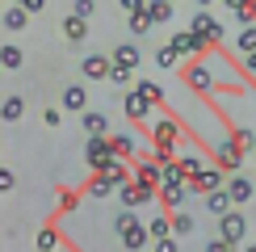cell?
Returning <instances> with one entry per match:
<instances>
[{
    "mask_svg": "<svg viewBox=\"0 0 256 252\" xmlns=\"http://www.w3.org/2000/svg\"><path fill=\"white\" fill-rule=\"evenodd\" d=\"M185 194H189V185H160V206L164 210H180L185 206Z\"/></svg>",
    "mask_w": 256,
    "mask_h": 252,
    "instance_id": "cell-17",
    "label": "cell"
},
{
    "mask_svg": "<svg viewBox=\"0 0 256 252\" xmlns=\"http://www.w3.org/2000/svg\"><path fill=\"white\" fill-rule=\"evenodd\" d=\"M110 147H114V156H134V134H126V130H118V134H110Z\"/></svg>",
    "mask_w": 256,
    "mask_h": 252,
    "instance_id": "cell-26",
    "label": "cell"
},
{
    "mask_svg": "<svg viewBox=\"0 0 256 252\" xmlns=\"http://www.w3.org/2000/svg\"><path fill=\"white\" fill-rule=\"evenodd\" d=\"M218 185H227V168H218V164H206L189 176V194H210Z\"/></svg>",
    "mask_w": 256,
    "mask_h": 252,
    "instance_id": "cell-7",
    "label": "cell"
},
{
    "mask_svg": "<svg viewBox=\"0 0 256 252\" xmlns=\"http://www.w3.org/2000/svg\"><path fill=\"white\" fill-rule=\"evenodd\" d=\"M156 244V252H176V240L172 236H164V240H152Z\"/></svg>",
    "mask_w": 256,
    "mask_h": 252,
    "instance_id": "cell-41",
    "label": "cell"
},
{
    "mask_svg": "<svg viewBox=\"0 0 256 252\" xmlns=\"http://www.w3.org/2000/svg\"><path fill=\"white\" fill-rule=\"evenodd\" d=\"M0 118H4V122H21V118H26V101H21L17 92L4 97V101H0Z\"/></svg>",
    "mask_w": 256,
    "mask_h": 252,
    "instance_id": "cell-24",
    "label": "cell"
},
{
    "mask_svg": "<svg viewBox=\"0 0 256 252\" xmlns=\"http://www.w3.org/2000/svg\"><path fill=\"white\" fill-rule=\"evenodd\" d=\"M80 122H84V134H110V118L97 114V110H84Z\"/></svg>",
    "mask_w": 256,
    "mask_h": 252,
    "instance_id": "cell-22",
    "label": "cell"
},
{
    "mask_svg": "<svg viewBox=\"0 0 256 252\" xmlns=\"http://www.w3.org/2000/svg\"><path fill=\"white\" fill-rule=\"evenodd\" d=\"M152 143H180L185 139V126H180V118H172V114H152Z\"/></svg>",
    "mask_w": 256,
    "mask_h": 252,
    "instance_id": "cell-3",
    "label": "cell"
},
{
    "mask_svg": "<svg viewBox=\"0 0 256 252\" xmlns=\"http://www.w3.org/2000/svg\"><path fill=\"white\" fill-rule=\"evenodd\" d=\"M134 181H138V185H152V189H160V185H164V168H160V160H156L152 152H147V156H138Z\"/></svg>",
    "mask_w": 256,
    "mask_h": 252,
    "instance_id": "cell-11",
    "label": "cell"
},
{
    "mask_svg": "<svg viewBox=\"0 0 256 252\" xmlns=\"http://www.w3.org/2000/svg\"><path fill=\"white\" fill-rule=\"evenodd\" d=\"M202 198H206V210H210V214H227V210L231 206H236V202H231V194H227V185H218V189H210V194H202Z\"/></svg>",
    "mask_w": 256,
    "mask_h": 252,
    "instance_id": "cell-15",
    "label": "cell"
},
{
    "mask_svg": "<svg viewBox=\"0 0 256 252\" xmlns=\"http://www.w3.org/2000/svg\"><path fill=\"white\" fill-rule=\"evenodd\" d=\"M42 122H46L50 130H55V126L63 122V110H55V105H46V110H42Z\"/></svg>",
    "mask_w": 256,
    "mask_h": 252,
    "instance_id": "cell-37",
    "label": "cell"
},
{
    "mask_svg": "<svg viewBox=\"0 0 256 252\" xmlns=\"http://www.w3.org/2000/svg\"><path fill=\"white\" fill-rule=\"evenodd\" d=\"M13 4H21L26 13H42V8H46V0H13Z\"/></svg>",
    "mask_w": 256,
    "mask_h": 252,
    "instance_id": "cell-40",
    "label": "cell"
},
{
    "mask_svg": "<svg viewBox=\"0 0 256 252\" xmlns=\"http://www.w3.org/2000/svg\"><path fill=\"white\" fill-rule=\"evenodd\" d=\"M63 210H72V206H76V189H63V202H59Z\"/></svg>",
    "mask_w": 256,
    "mask_h": 252,
    "instance_id": "cell-44",
    "label": "cell"
},
{
    "mask_svg": "<svg viewBox=\"0 0 256 252\" xmlns=\"http://www.w3.org/2000/svg\"><path fill=\"white\" fill-rule=\"evenodd\" d=\"M110 84H118V88H134V84H130V68H114L110 72Z\"/></svg>",
    "mask_w": 256,
    "mask_h": 252,
    "instance_id": "cell-34",
    "label": "cell"
},
{
    "mask_svg": "<svg viewBox=\"0 0 256 252\" xmlns=\"http://www.w3.org/2000/svg\"><path fill=\"white\" fill-rule=\"evenodd\" d=\"M0 13H4V8H0Z\"/></svg>",
    "mask_w": 256,
    "mask_h": 252,
    "instance_id": "cell-49",
    "label": "cell"
},
{
    "mask_svg": "<svg viewBox=\"0 0 256 252\" xmlns=\"http://www.w3.org/2000/svg\"><path fill=\"white\" fill-rule=\"evenodd\" d=\"M189 30H194L198 38H206L210 46H218V42H222V34H227V30H222V21H218V17H210V8H202V13H194V21H189Z\"/></svg>",
    "mask_w": 256,
    "mask_h": 252,
    "instance_id": "cell-9",
    "label": "cell"
},
{
    "mask_svg": "<svg viewBox=\"0 0 256 252\" xmlns=\"http://www.w3.org/2000/svg\"><path fill=\"white\" fill-rule=\"evenodd\" d=\"M147 231H152V240H164V236H172V214H156Z\"/></svg>",
    "mask_w": 256,
    "mask_h": 252,
    "instance_id": "cell-30",
    "label": "cell"
},
{
    "mask_svg": "<svg viewBox=\"0 0 256 252\" xmlns=\"http://www.w3.org/2000/svg\"><path fill=\"white\" fill-rule=\"evenodd\" d=\"M110 156H114L110 134H88V143H84V168H88V172H101Z\"/></svg>",
    "mask_w": 256,
    "mask_h": 252,
    "instance_id": "cell-5",
    "label": "cell"
},
{
    "mask_svg": "<svg viewBox=\"0 0 256 252\" xmlns=\"http://www.w3.org/2000/svg\"><path fill=\"white\" fill-rule=\"evenodd\" d=\"M13 185H17V172L13 168H0V194H8Z\"/></svg>",
    "mask_w": 256,
    "mask_h": 252,
    "instance_id": "cell-38",
    "label": "cell"
},
{
    "mask_svg": "<svg viewBox=\"0 0 256 252\" xmlns=\"http://www.w3.org/2000/svg\"><path fill=\"white\" fill-rule=\"evenodd\" d=\"M168 46H172L176 55H180V63H189V59H206L210 42H206V38H198L194 30L185 26V30H180V34H172V38H168Z\"/></svg>",
    "mask_w": 256,
    "mask_h": 252,
    "instance_id": "cell-2",
    "label": "cell"
},
{
    "mask_svg": "<svg viewBox=\"0 0 256 252\" xmlns=\"http://www.w3.org/2000/svg\"><path fill=\"white\" fill-rule=\"evenodd\" d=\"M0 72H4V63H0Z\"/></svg>",
    "mask_w": 256,
    "mask_h": 252,
    "instance_id": "cell-48",
    "label": "cell"
},
{
    "mask_svg": "<svg viewBox=\"0 0 256 252\" xmlns=\"http://www.w3.org/2000/svg\"><path fill=\"white\" fill-rule=\"evenodd\" d=\"M152 26H156V21L147 17V13H134V17H130V34H147Z\"/></svg>",
    "mask_w": 256,
    "mask_h": 252,
    "instance_id": "cell-33",
    "label": "cell"
},
{
    "mask_svg": "<svg viewBox=\"0 0 256 252\" xmlns=\"http://www.w3.org/2000/svg\"><path fill=\"white\" fill-rule=\"evenodd\" d=\"M248 50H256V26H240V34H236V55H248Z\"/></svg>",
    "mask_w": 256,
    "mask_h": 252,
    "instance_id": "cell-27",
    "label": "cell"
},
{
    "mask_svg": "<svg viewBox=\"0 0 256 252\" xmlns=\"http://www.w3.org/2000/svg\"><path fill=\"white\" fill-rule=\"evenodd\" d=\"M227 194H231V202H236V206L252 202V181H248V176H240V172H231L227 176Z\"/></svg>",
    "mask_w": 256,
    "mask_h": 252,
    "instance_id": "cell-14",
    "label": "cell"
},
{
    "mask_svg": "<svg viewBox=\"0 0 256 252\" xmlns=\"http://www.w3.org/2000/svg\"><path fill=\"white\" fill-rule=\"evenodd\" d=\"M172 13H176L172 0H147V17H152L156 26H168V21H172Z\"/></svg>",
    "mask_w": 256,
    "mask_h": 252,
    "instance_id": "cell-21",
    "label": "cell"
},
{
    "mask_svg": "<svg viewBox=\"0 0 256 252\" xmlns=\"http://www.w3.org/2000/svg\"><path fill=\"white\" fill-rule=\"evenodd\" d=\"M218 236L227 240V244H236V248H240V244H244V236H248V218H244L240 210L231 206L227 214H218Z\"/></svg>",
    "mask_w": 256,
    "mask_h": 252,
    "instance_id": "cell-8",
    "label": "cell"
},
{
    "mask_svg": "<svg viewBox=\"0 0 256 252\" xmlns=\"http://www.w3.org/2000/svg\"><path fill=\"white\" fill-rule=\"evenodd\" d=\"M176 147L180 143H152V156H156L160 164H168V160H176Z\"/></svg>",
    "mask_w": 256,
    "mask_h": 252,
    "instance_id": "cell-31",
    "label": "cell"
},
{
    "mask_svg": "<svg viewBox=\"0 0 256 252\" xmlns=\"http://www.w3.org/2000/svg\"><path fill=\"white\" fill-rule=\"evenodd\" d=\"M21 59H26V55H21V46H17V42H4V46H0V63H4V68H21Z\"/></svg>",
    "mask_w": 256,
    "mask_h": 252,
    "instance_id": "cell-28",
    "label": "cell"
},
{
    "mask_svg": "<svg viewBox=\"0 0 256 252\" xmlns=\"http://www.w3.org/2000/svg\"><path fill=\"white\" fill-rule=\"evenodd\" d=\"M206 252H236V244H227V240H210V244H206Z\"/></svg>",
    "mask_w": 256,
    "mask_h": 252,
    "instance_id": "cell-39",
    "label": "cell"
},
{
    "mask_svg": "<svg viewBox=\"0 0 256 252\" xmlns=\"http://www.w3.org/2000/svg\"><path fill=\"white\" fill-rule=\"evenodd\" d=\"M122 110H126V118H130L134 126H147V122H152V114L160 110V105H156V101H147L138 88H130V92H126V101H122Z\"/></svg>",
    "mask_w": 256,
    "mask_h": 252,
    "instance_id": "cell-6",
    "label": "cell"
},
{
    "mask_svg": "<svg viewBox=\"0 0 256 252\" xmlns=\"http://www.w3.org/2000/svg\"><path fill=\"white\" fill-rule=\"evenodd\" d=\"M240 134V147H244V152H252V147H256V134L252 130H236Z\"/></svg>",
    "mask_w": 256,
    "mask_h": 252,
    "instance_id": "cell-42",
    "label": "cell"
},
{
    "mask_svg": "<svg viewBox=\"0 0 256 252\" xmlns=\"http://www.w3.org/2000/svg\"><path fill=\"white\" fill-rule=\"evenodd\" d=\"M222 4H231V8H240V4H248V0H222Z\"/></svg>",
    "mask_w": 256,
    "mask_h": 252,
    "instance_id": "cell-45",
    "label": "cell"
},
{
    "mask_svg": "<svg viewBox=\"0 0 256 252\" xmlns=\"http://www.w3.org/2000/svg\"><path fill=\"white\" fill-rule=\"evenodd\" d=\"M172 4H176V0H172Z\"/></svg>",
    "mask_w": 256,
    "mask_h": 252,
    "instance_id": "cell-50",
    "label": "cell"
},
{
    "mask_svg": "<svg viewBox=\"0 0 256 252\" xmlns=\"http://www.w3.org/2000/svg\"><path fill=\"white\" fill-rule=\"evenodd\" d=\"M244 59V72H248V76H256V50H248V55H240Z\"/></svg>",
    "mask_w": 256,
    "mask_h": 252,
    "instance_id": "cell-43",
    "label": "cell"
},
{
    "mask_svg": "<svg viewBox=\"0 0 256 252\" xmlns=\"http://www.w3.org/2000/svg\"><path fill=\"white\" fill-rule=\"evenodd\" d=\"M118 240H122V248H126V252H143L147 244H152V231H147V223L130 218V223L118 231Z\"/></svg>",
    "mask_w": 256,
    "mask_h": 252,
    "instance_id": "cell-10",
    "label": "cell"
},
{
    "mask_svg": "<svg viewBox=\"0 0 256 252\" xmlns=\"http://www.w3.org/2000/svg\"><path fill=\"white\" fill-rule=\"evenodd\" d=\"M92 8H97L92 0H72V13H76V17H84V21L92 17Z\"/></svg>",
    "mask_w": 256,
    "mask_h": 252,
    "instance_id": "cell-36",
    "label": "cell"
},
{
    "mask_svg": "<svg viewBox=\"0 0 256 252\" xmlns=\"http://www.w3.org/2000/svg\"><path fill=\"white\" fill-rule=\"evenodd\" d=\"M236 21H240V26H256V0H248V4L236 8Z\"/></svg>",
    "mask_w": 256,
    "mask_h": 252,
    "instance_id": "cell-32",
    "label": "cell"
},
{
    "mask_svg": "<svg viewBox=\"0 0 256 252\" xmlns=\"http://www.w3.org/2000/svg\"><path fill=\"white\" fill-rule=\"evenodd\" d=\"M214 164L227 168V172H240V164H244L240 134H218V143H214Z\"/></svg>",
    "mask_w": 256,
    "mask_h": 252,
    "instance_id": "cell-4",
    "label": "cell"
},
{
    "mask_svg": "<svg viewBox=\"0 0 256 252\" xmlns=\"http://www.w3.org/2000/svg\"><path fill=\"white\" fill-rule=\"evenodd\" d=\"M63 38H68V42H84V38H88V21L76 17V13H68V17H63Z\"/></svg>",
    "mask_w": 256,
    "mask_h": 252,
    "instance_id": "cell-19",
    "label": "cell"
},
{
    "mask_svg": "<svg viewBox=\"0 0 256 252\" xmlns=\"http://www.w3.org/2000/svg\"><path fill=\"white\" fill-rule=\"evenodd\" d=\"M160 168H164V185H189V168L180 164V156L168 160V164H160Z\"/></svg>",
    "mask_w": 256,
    "mask_h": 252,
    "instance_id": "cell-23",
    "label": "cell"
},
{
    "mask_svg": "<svg viewBox=\"0 0 256 252\" xmlns=\"http://www.w3.org/2000/svg\"><path fill=\"white\" fill-rule=\"evenodd\" d=\"M30 17H34V13H26L21 4H8L4 13H0V21H4V30H8V34H21V30L30 26Z\"/></svg>",
    "mask_w": 256,
    "mask_h": 252,
    "instance_id": "cell-16",
    "label": "cell"
},
{
    "mask_svg": "<svg viewBox=\"0 0 256 252\" xmlns=\"http://www.w3.org/2000/svg\"><path fill=\"white\" fill-rule=\"evenodd\" d=\"M118 8L126 17H134V13H147V0H118Z\"/></svg>",
    "mask_w": 256,
    "mask_h": 252,
    "instance_id": "cell-35",
    "label": "cell"
},
{
    "mask_svg": "<svg viewBox=\"0 0 256 252\" xmlns=\"http://www.w3.org/2000/svg\"><path fill=\"white\" fill-rule=\"evenodd\" d=\"M114 68H138V63H143V55H138V46H134V42H118V46H114Z\"/></svg>",
    "mask_w": 256,
    "mask_h": 252,
    "instance_id": "cell-13",
    "label": "cell"
},
{
    "mask_svg": "<svg viewBox=\"0 0 256 252\" xmlns=\"http://www.w3.org/2000/svg\"><path fill=\"white\" fill-rule=\"evenodd\" d=\"M63 110L84 114V110H88V92H84L80 84H68V88H63Z\"/></svg>",
    "mask_w": 256,
    "mask_h": 252,
    "instance_id": "cell-18",
    "label": "cell"
},
{
    "mask_svg": "<svg viewBox=\"0 0 256 252\" xmlns=\"http://www.w3.org/2000/svg\"><path fill=\"white\" fill-rule=\"evenodd\" d=\"M34 244H38V252H59V244H63V236H59V227L55 223H46L34 236Z\"/></svg>",
    "mask_w": 256,
    "mask_h": 252,
    "instance_id": "cell-20",
    "label": "cell"
},
{
    "mask_svg": "<svg viewBox=\"0 0 256 252\" xmlns=\"http://www.w3.org/2000/svg\"><path fill=\"white\" fill-rule=\"evenodd\" d=\"M244 252H256V244H252V248H244Z\"/></svg>",
    "mask_w": 256,
    "mask_h": 252,
    "instance_id": "cell-47",
    "label": "cell"
},
{
    "mask_svg": "<svg viewBox=\"0 0 256 252\" xmlns=\"http://www.w3.org/2000/svg\"><path fill=\"white\" fill-rule=\"evenodd\" d=\"M198 4H202V8H210V4H218V0H198Z\"/></svg>",
    "mask_w": 256,
    "mask_h": 252,
    "instance_id": "cell-46",
    "label": "cell"
},
{
    "mask_svg": "<svg viewBox=\"0 0 256 252\" xmlns=\"http://www.w3.org/2000/svg\"><path fill=\"white\" fill-rule=\"evenodd\" d=\"M180 80H185L198 97H214V88H218V72H214V63H210V59L180 63Z\"/></svg>",
    "mask_w": 256,
    "mask_h": 252,
    "instance_id": "cell-1",
    "label": "cell"
},
{
    "mask_svg": "<svg viewBox=\"0 0 256 252\" xmlns=\"http://www.w3.org/2000/svg\"><path fill=\"white\" fill-rule=\"evenodd\" d=\"M172 214V236H194V214H189L185 206L180 210H168Z\"/></svg>",
    "mask_w": 256,
    "mask_h": 252,
    "instance_id": "cell-25",
    "label": "cell"
},
{
    "mask_svg": "<svg viewBox=\"0 0 256 252\" xmlns=\"http://www.w3.org/2000/svg\"><path fill=\"white\" fill-rule=\"evenodd\" d=\"M134 88H138V92H143V97H147V101H156V105H164V88H160V84H156V80H134Z\"/></svg>",
    "mask_w": 256,
    "mask_h": 252,
    "instance_id": "cell-29",
    "label": "cell"
},
{
    "mask_svg": "<svg viewBox=\"0 0 256 252\" xmlns=\"http://www.w3.org/2000/svg\"><path fill=\"white\" fill-rule=\"evenodd\" d=\"M80 72H84V80H110V72H114V59H110V55H84Z\"/></svg>",
    "mask_w": 256,
    "mask_h": 252,
    "instance_id": "cell-12",
    "label": "cell"
}]
</instances>
